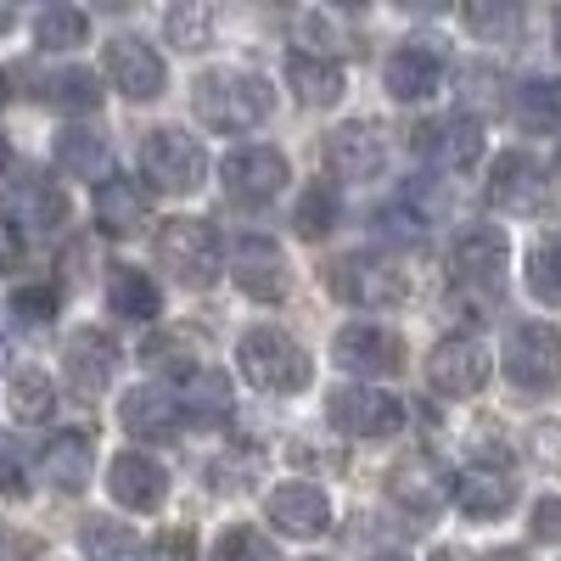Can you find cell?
Returning a JSON list of instances; mask_svg holds the SVG:
<instances>
[{
    "label": "cell",
    "mask_w": 561,
    "mask_h": 561,
    "mask_svg": "<svg viewBox=\"0 0 561 561\" xmlns=\"http://www.w3.org/2000/svg\"><path fill=\"white\" fill-rule=\"evenodd\" d=\"M494 561H528V550H494Z\"/></svg>",
    "instance_id": "cell-51"
},
{
    "label": "cell",
    "mask_w": 561,
    "mask_h": 561,
    "mask_svg": "<svg viewBox=\"0 0 561 561\" xmlns=\"http://www.w3.org/2000/svg\"><path fill=\"white\" fill-rule=\"evenodd\" d=\"M388 494H393V505L404 511V517H415V523H433L438 511L449 505V478H444V466H438V460H427V455H410V460H399V466H393Z\"/></svg>",
    "instance_id": "cell-14"
},
{
    "label": "cell",
    "mask_w": 561,
    "mask_h": 561,
    "mask_svg": "<svg viewBox=\"0 0 561 561\" xmlns=\"http://www.w3.org/2000/svg\"><path fill=\"white\" fill-rule=\"evenodd\" d=\"M325 415H332V427L348 433V438H393L404 427V399H393L382 388H365V382H348L325 399Z\"/></svg>",
    "instance_id": "cell-7"
},
{
    "label": "cell",
    "mask_w": 561,
    "mask_h": 561,
    "mask_svg": "<svg viewBox=\"0 0 561 561\" xmlns=\"http://www.w3.org/2000/svg\"><path fill=\"white\" fill-rule=\"evenodd\" d=\"M107 79H113L118 96H129V102H158L163 84H169L163 57L152 51L147 39H135V34L107 39Z\"/></svg>",
    "instance_id": "cell-11"
},
{
    "label": "cell",
    "mask_w": 561,
    "mask_h": 561,
    "mask_svg": "<svg viewBox=\"0 0 561 561\" xmlns=\"http://www.w3.org/2000/svg\"><path fill=\"white\" fill-rule=\"evenodd\" d=\"M534 455L550 466V472H561V421H539L534 427Z\"/></svg>",
    "instance_id": "cell-48"
},
{
    "label": "cell",
    "mask_w": 561,
    "mask_h": 561,
    "mask_svg": "<svg viewBox=\"0 0 561 561\" xmlns=\"http://www.w3.org/2000/svg\"><path fill=\"white\" fill-rule=\"evenodd\" d=\"M107 309L118 314V320H135V325H152L158 314H163V298H158V287H152V275L147 270H113V280H107Z\"/></svg>",
    "instance_id": "cell-30"
},
{
    "label": "cell",
    "mask_w": 561,
    "mask_h": 561,
    "mask_svg": "<svg viewBox=\"0 0 561 561\" xmlns=\"http://www.w3.org/2000/svg\"><path fill=\"white\" fill-rule=\"evenodd\" d=\"M208 478H214V489H248V483L259 478V455H230V449H225V460L214 466Z\"/></svg>",
    "instance_id": "cell-45"
},
{
    "label": "cell",
    "mask_w": 561,
    "mask_h": 561,
    "mask_svg": "<svg viewBox=\"0 0 561 561\" xmlns=\"http://www.w3.org/2000/svg\"><path fill=\"white\" fill-rule=\"evenodd\" d=\"M264 505H270V523L293 539H314L332 528V500H325L320 483H275Z\"/></svg>",
    "instance_id": "cell-16"
},
{
    "label": "cell",
    "mask_w": 561,
    "mask_h": 561,
    "mask_svg": "<svg viewBox=\"0 0 561 561\" xmlns=\"http://www.w3.org/2000/svg\"><path fill=\"white\" fill-rule=\"evenodd\" d=\"M438 79H444V57L433 51V45H421V39L399 45V51L382 62V84H388L393 102H427L438 90Z\"/></svg>",
    "instance_id": "cell-22"
},
{
    "label": "cell",
    "mask_w": 561,
    "mask_h": 561,
    "mask_svg": "<svg viewBox=\"0 0 561 561\" xmlns=\"http://www.w3.org/2000/svg\"><path fill=\"white\" fill-rule=\"evenodd\" d=\"M415 147L427 152L444 174H466V169L483 158V124H478L472 113H444V118H433V124H421Z\"/></svg>",
    "instance_id": "cell-13"
},
{
    "label": "cell",
    "mask_w": 561,
    "mask_h": 561,
    "mask_svg": "<svg viewBox=\"0 0 561 561\" xmlns=\"http://www.w3.org/2000/svg\"><path fill=\"white\" fill-rule=\"evenodd\" d=\"M556 51H561V12H556Z\"/></svg>",
    "instance_id": "cell-55"
},
{
    "label": "cell",
    "mask_w": 561,
    "mask_h": 561,
    "mask_svg": "<svg viewBox=\"0 0 561 561\" xmlns=\"http://www.w3.org/2000/svg\"><path fill=\"white\" fill-rule=\"evenodd\" d=\"M370 561H410L404 550H382V556H370Z\"/></svg>",
    "instance_id": "cell-53"
},
{
    "label": "cell",
    "mask_w": 561,
    "mask_h": 561,
    "mask_svg": "<svg viewBox=\"0 0 561 561\" xmlns=\"http://www.w3.org/2000/svg\"><path fill=\"white\" fill-rule=\"evenodd\" d=\"M118 421H124V433L129 438H147V444H163L180 433V404L169 388H129L124 404H118Z\"/></svg>",
    "instance_id": "cell-26"
},
{
    "label": "cell",
    "mask_w": 561,
    "mask_h": 561,
    "mask_svg": "<svg viewBox=\"0 0 561 561\" xmlns=\"http://www.w3.org/2000/svg\"><path fill=\"white\" fill-rule=\"evenodd\" d=\"M174 404H180V421H197V427H219L237 399H230L225 370L203 365V370H192L185 382H174Z\"/></svg>",
    "instance_id": "cell-27"
},
{
    "label": "cell",
    "mask_w": 561,
    "mask_h": 561,
    "mask_svg": "<svg viewBox=\"0 0 561 561\" xmlns=\"http://www.w3.org/2000/svg\"><path fill=\"white\" fill-rule=\"evenodd\" d=\"M528 293L539 304H561V242H534L528 248Z\"/></svg>",
    "instance_id": "cell-40"
},
{
    "label": "cell",
    "mask_w": 561,
    "mask_h": 561,
    "mask_svg": "<svg viewBox=\"0 0 561 561\" xmlns=\"http://www.w3.org/2000/svg\"><path fill=\"white\" fill-rule=\"evenodd\" d=\"M214 561H275V550H270V539L259 534V528H225L219 539H214Z\"/></svg>",
    "instance_id": "cell-42"
},
{
    "label": "cell",
    "mask_w": 561,
    "mask_h": 561,
    "mask_svg": "<svg viewBox=\"0 0 561 561\" xmlns=\"http://www.w3.org/2000/svg\"><path fill=\"white\" fill-rule=\"evenodd\" d=\"M90 460H96V438H90L84 427H68L39 449V478L57 494H79L90 483Z\"/></svg>",
    "instance_id": "cell-24"
},
{
    "label": "cell",
    "mask_w": 561,
    "mask_h": 561,
    "mask_svg": "<svg viewBox=\"0 0 561 561\" xmlns=\"http://www.w3.org/2000/svg\"><path fill=\"white\" fill-rule=\"evenodd\" d=\"M163 34H169L174 51H208V45H214V7L180 0V7L163 18Z\"/></svg>",
    "instance_id": "cell-38"
},
{
    "label": "cell",
    "mask_w": 561,
    "mask_h": 561,
    "mask_svg": "<svg viewBox=\"0 0 561 561\" xmlns=\"http://www.w3.org/2000/svg\"><path fill=\"white\" fill-rule=\"evenodd\" d=\"M505 230L494 225H472L455 237V280H466V287L478 293H500V275H505Z\"/></svg>",
    "instance_id": "cell-20"
},
{
    "label": "cell",
    "mask_w": 561,
    "mask_h": 561,
    "mask_svg": "<svg viewBox=\"0 0 561 561\" xmlns=\"http://www.w3.org/2000/svg\"><path fill=\"white\" fill-rule=\"evenodd\" d=\"M152 219V192L129 174H113L96 185V225L107 230V237H135L140 225Z\"/></svg>",
    "instance_id": "cell-25"
},
{
    "label": "cell",
    "mask_w": 561,
    "mask_h": 561,
    "mask_svg": "<svg viewBox=\"0 0 561 561\" xmlns=\"http://www.w3.org/2000/svg\"><path fill=\"white\" fill-rule=\"evenodd\" d=\"M107 489L124 511H135V517H152V511L163 505L169 494V478H163V466L152 455H140V449H124L113 466H107Z\"/></svg>",
    "instance_id": "cell-18"
},
{
    "label": "cell",
    "mask_w": 561,
    "mask_h": 561,
    "mask_svg": "<svg viewBox=\"0 0 561 561\" xmlns=\"http://www.w3.org/2000/svg\"><path fill=\"white\" fill-rule=\"evenodd\" d=\"M113 365H118V348H113V337H107V332H96V325H79V332L68 337V348H62L68 388H73L79 399H96V393H107V382H113Z\"/></svg>",
    "instance_id": "cell-17"
},
{
    "label": "cell",
    "mask_w": 561,
    "mask_h": 561,
    "mask_svg": "<svg viewBox=\"0 0 561 561\" xmlns=\"http://www.w3.org/2000/svg\"><path fill=\"white\" fill-rule=\"evenodd\" d=\"M7 410L18 421H28V427H39V421L57 415V388L45 370H18V377L7 382Z\"/></svg>",
    "instance_id": "cell-34"
},
{
    "label": "cell",
    "mask_w": 561,
    "mask_h": 561,
    "mask_svg": "<svg viewBox=\"0 0 561 561\" xmlns=\"http://www.w3.org/2000/svg\"><path fill=\"white\" fill-rule=\"evenodd\" d=\"M90 34V18L79 7H45L34 18V39H39V51H73V45H84Z\"/></svg>",
    "instance_id": "cell-39"
},
{
    "label": "cell",
    "mask_w": 561,
    "mask_h": 561,
    "mask_svg": "<svg viewBox=\"0 0 561 561\" xmlns=\"http://www.w3.org/2000/svg\"><path fill=\"white\" fill-rule=\"evenodd\" d=\"M225 197H237L242 208H264L280 197V185H287V158H280L275 147H242V152H230L225 169Z\"/></svg>",
    "instance_id": "cell-10"
},
{
    "label": "cell",
    "mask_w": 561,
    "mask_h": 561,
    "mask_svg": "<svg viewBox=\"0 0 561 561\" xmlns=\"http://www.w3.org/2000/svg\"><path fill=\"white\" fill-rule=\"evenodd\" d=\"M332 287L354 309H393V304L410 298V275L393 259H382V253H348L332 270Z\"/></svg>",
    "instance_id": "cell-6"
},
{
    "label": "cell",
    "mask_w": 561,
    "mask_h": 561,
    "mask_svg": "<svg viewBox=\"0 0 561 561\" xmlns=\"http://www.w3.org/2000/svg\"><path fill=\"white\" fill-rule=\"evenodd\" d=\"M377 230H382V237H388V242H410V248H415V242H421V237H427V230H433V225H427V219H421L415 208H404V203H388V208L377 214Z\"/></svg>",
    "instance_id": "cell-43"
},
{
    "label": "cell",
    "mask_w": 561,
    "mask_h": 561,
    "mask_svg": "<svg viewBox=\"0 0 561 561\" xmlns=\"http://www.w3.org/2000/svg\"><path fill=\"white\" fill-rule=\"evenodd\" d=\"M489 370H494V359L478 337H444L427 359V382L449 399H472L489 382Z\"/></svg>",
    "instance_id": "cell-12"
},
{
    "label": "cell",
    "mask_w": 561,
    "mask_h": 561,
    "mask_svg": "<svg viewBox=\"0 0 561 561\" xmlns=\"http://www.w3.org/2000/svg\"><path fill=\"white\" fill-rule=\"evenodd\" d=\"M192 107L208 129H225V135L259 129L270 118V84L248 68H208L192 84Z\"/></svg>",
    "instance_id": "cell-1"
},
{
    "label": "cell",
    "mask_w": 561,
    "mask_h": 561,
    "mask_svg": "<svg viewBox=\"0 0 561 561\" xmlns=\"http://www.w3.org/2000/svg\"><path fill=\"white\" fill-rule=\"evenodd\" d=\"M79 550H84V561H140L135 534L124 523H113V517H90L79 528Z\"/></svg>",
    "instance_id": "cell-36"
},
{
    "label": "cell",
    "mask_w": 561,
    "mask_h": 561,
    "mask_svg": "<svg viewBox=\"0 0 561 561\" xmlns=\"http://www.w3.org/2000/svg\"><path fill=\"white\" fill-rule=\"evenodd\" d=\"M230 275H237V287L253 304H280L287 287H293L287 253H280V242H270L264 230H248V237L230 242Z\"/></svg>",
    "instance_id": "cell-8"
},
{
    "label": "cell",
    "mask_w": 561,
    "mask_h": 561,
    "mask_svg": "<svg viewBox=\"0 0 561 561\" xmlns=\"http://www.w3.org/2000/svg\"><path fill=\"white\" fill-rule=\"evenodd\" d=\"M45 102L57 113H96L102 107V79L90 68H62V73L45 79Z\"/></svg>",
    "instance_id": "cell-35"
},
{
    "label": "cell",
    "mask_w": 561,
    "mask_h": 561,
    "mask_svg": "<svg viewBox=\"0 0 561 561\" xmlns=\"http://www.w3.org/2000/svg\"><path fill=\"white\" fill-rule=\"evenodd\" d=\"M0 359H7V337H0Z\"/></svg>",
    "instance_id": "cell-57"
},
{
    "label": "cell",
    "mask_w": 561,
    "mask_h": 561,
    "mask_svg": "<svg viewBox=\"0 0 561 561\" xmlns=\"http://www.w3.org/2000/svg\"><path fill=\"white\" fill-rule=\"evenodd\" d=\"M0 102H7V73H0Z\"/></svg>",
    "instance_id": "cell-56"
},
{
    "label": "cell",
    "mask_w": 561,
    "mask_h": 561,
    "mask_svg": "<svg viewBox=\"0 0 561 561\" xmlns=\"http://www.w3.org/2000/svg\"><path fill=\"white\" fill-rule=\"evenodd\" d=\"M140 561H197V534L192 528H169L147 545V556Z\"/></svg>",
    "instance_id": "cell-44"
},
{
    "label": "cell",
    "mask_w": 561,
    "mask_h": 561,
    "mask_svg": "<svg viewBox=\"0 0 561 561\" xmlns=\"http://www.w3.org/2000/svg\"><path fill=\"white\" fill-rule=\"evenodd\" d=\"M433 561H472L466 550H433Z\"/></svg>",
    "instance_id": "cell-50"
},
{
    "label": "cell",
    "mask_w": 561,
    "mask_h": 561,
    "mask_svg": "<svg viewBox=\"0 0 561 561\" xmlns=\"http://www.w3.org/2000/svg\"><path fill=\"white\" fill-rule=\"evenodd\" d=\"M7 163H12V147H7V140H0V174H7Z\"/></svg>",
    "instance_id": "cell-54"
},
{
    "label": "cell",
    "mask_w": 561,
    "mask_h": 561,
    "mask_svg": "<svg viewBox=\"0 0 561 561\" xmlns=\"http://www.w3.org/2000/svg\"><path fill=\"white\" fill-rule=\"evenodd\" d=\"M511 118L534 135L561 129V79H523L511 90Z\"/></svg>",
    "instance_id": "cell-31"
},
{
    "label": "cell",
    "mask_w": 561,
    "mask_h": 561,
    "mask_svg": "<svg viewBox=\"0 0 561 561\" xmlns=\"http://www.w3.org/2000/svg\"><path fill=\"white\" fill-rule=\"evenodd\" d=\"M528 528H534V539H539V545H561V494H545V500L534 505Z\"/></svg>",
    "instance_id": "cell-46"
},
{
    "label": "cell",
    "mask_w": 561,
    "mask_h": 561,
    "mask_svg": "<svg viewBox=\"0 0 561 561\" xmlns=\"http://www.w3.org/2000/svg\"><path fill=\"white\" fill-rule=\"evenodd\" d=\"M140 174H147V185H158V192L192 197L208 180V152H203V140L185 135V129H152L147 147H140Z\"/></svg>",
    "instance_id": "cell-4"
},
{
    "label": "cell",
    "mask_w": 561,
    "mask_h": 561,
    "mask_svg": "<svg viewBox=\"0 0 561 561\" xmlns=\"http://www.w3.org/2000/svg\"><path fill=\"white\" fill-rule=\"evenodd\" d=\"M12 23H18V12H12V7H0V34H7Z\"/></svg>",
    "instance_id": "cell-52"
},
{
    "label": "cell",
    "mask_w": 561,
    "mask_h": 561,
    "mask_svg": "<svg viewBox=\"0 0 561 561\" xmlns=\"http://www.w3.org/2000/svg\"><path fill=\"white\" fill-rule=\"evenodd\" d=\"M337 219H343V192H337V185H332V180H314V185H304L298 214H293L298 237L320 242V237H332V230H337Z\"/></svg>",
    "instance_id": "cell-33"
},
{
    "label": "cell",
    "mask_w": 561,
    "mask_h": 561,
    "mask_svg": "<svg viewBox=\"0 0 561 561\" xmlns=\"http://www.w3.org/2000/svg\"><path fill=\"white\" fill-rule=\"evenodd\" d=\"M556 174H561V158H556Z\"/></svg>",
    "instance_id": "cell-58"
},
{
    "label": "cell",
    "mask_w": 561,
    "mask_h": 561,
    "mask_svg": "<svg viewBox=\"0 0 561 561\" xmlns=\"http://www.w3.org/2000/svg\"><path fill=\"white\" fill-rule=\"evenodd\" d=\"M57 169H68L73 180H113V152H107V135L84 129V124H68L57 135Z\"/></svg>",
    "instance_id": "cell-28"
},
{
    "label": "cell",
    "mask_w": 561,
    "mask_h": 561,
    "mask_svg": "<svg viewBox=\"0 0 561 561\" xmlns=\"http://www.w3.org/2000/svg\"><path fill=\"white\" fill-rule=\"evenodd\" d=\"M18 259H23V237H18V225L0 214V275L18 270Z\"/></svg>",
    "instance_id": "cell-49"
},
{
    "label": "cell",
    "mask_w": 561,
    "mask_h": 561,
    "mask_svg": "<svg viewBox=\"0 0 561 561\" xmlns=\"http://www.w3.org/2000/svg\"><path fill=\"white\" fill-rule=\"evenodd\" d=\"M140 359H147L152 370H163V377L185 382L192 370H203V337L197 332H152L147 348H140Z\"/></svg>",
    "instance_id": "cell-32"
},
{
    "label": "cell",
    "mask_w": 561,
    "mask_h": 561,
    "mask_svg": "<svg viewBox=\"0 0 561 561\" xmlns=\"http://www.w3.org/2000/svg\"><path fill=\"white\" fill-rule=\"evenodd\" d=\"M325 163L337 180H382L388 169V140L377 135V124H343L325 135Z\"/></svg>",
    "instance_id": "cell-15"
},
{
    "label": "cell",
    "mask_w": 561,
    "mask_h": 561,
    "mask_svg": "<svg viewBox=\"0 0 561 561\" xmlns=\"http://www.w3.org/2000/svg\"><path fill=\"white\" fill-rule=\"evenodd\" d=\"M23 489H28V472H23L18 444H0V494H7V500H23Z\"/></svg>",
    "instance_id": "cell-47"
},
{
    "label": "cell",
    "mask_w": 561,
    "mask_h": 561,
    "mask_svg": "<svg viewBox=\"0 0 561 561\" xmlns=\"http://www.w3.org/2000/svg\"><path fill=\"white\" fill-rule=\"evenodd\" d=\"M449 494H455V505L472 523H494V517H505V511H511V500H517V478H511V466L478 460V466H466V472L455 478Z\"/></svg>",
    "instance_id": "cell-19"
},
{
    "label": "cell",
    "mask_w": 561,
    "mask_h": 561,
    "mask_svg": "<svg viewBox=\"0 0 561 561\" xmlns=\"http://www.w3.org/2000/svg\"><path fill=\"white\" fill-rule=\"evenodd\" d=\"M332 359L354 377H393V370H404V343L377 320H348L332 337Z\"/></svg>",
    "instance_id": "cell-9"
},
{
    "label": "cell",
    "mask_w": 561,
    "mask_h": 561,
    "mask_svg": "<svg viewBox=\"0 0 561 561\" xmlns=\"http://www.w3.org/2000/svg\"><path fill=\"white\" fill-rule=\"evenodd\" d=\"M505 377L517 382L523 393H550L561 382V332L545 320H528L505 337Z\"/></svg>",
    "instance_id": "cell-5"
},
{
    "label": "cell",
    "mask_w": 561,
    "mask_h": 561,
    "mask_svg": "<svg viewBox=\"0 0 561 561\" xmlns=\"http://www.w3.org/2000/svg\"><path fill=\"white\" fill-rule=\"evenodd\" d=\"M489 203L500 214H539L545 203V174L528 152H500L489 169Z\"/></svg>",
    "instance_id": "cell-21"
},
{
    "label": "cell",
    "mask_w": 561,
    "mask_h": 561,
    "mask_svg": "<svg viewBox=\"0 0 561 561\" xmlns=\"http://www.w3.org/2000/svg\"><path fill=\"white\" fill-rule=\"evenodd\" d=\"M287 84L298 90L304 107H337V102H343V68H337V57L293 51V57H287Z\"/></svg>",
    "instance_id": "cell-29"
},
{
    "label": "cell",
    "mask_w": 561,
    "mask_h": 561,
    "mask_svg": "<svg viewBox=\"0 0 561 561\" xmlns=\"http://www.w3.org/2000/svg\"><path fill=\"white\" fill-rule=\"evenodd\" d=\"M237 365L259 393H298L314 377V359L304 354V343L293 332H280V325H253L237 343Z\"/></svg>",
    "instance_id": "cell-2"
},
{
    "label": "cell",
    "mask_w": 561,
    "mask_h": 561,
    "mask_svg": "<svg viewBox=\"0 0 561 561\" xmlns=\"http://www.w3.org/2000/svg\"><path fill=\"white\" fill-rule=\"evenodd\" d=\"M12 314H18V325H28V332L51 325V320H57V287H45V280H34V287H18V293H12Z\"/></svg>",
    "instance_id": "cell-41"
},
{
    "label": "cell",
    "mask_w": 561,
    "mask_h": 561,
    "mask_svg": "<svg viewBox=\"0 0 561 561\" xmlns=\"http://www.w3.org/2000/svg\"><path fill=\"white\" fill-rule=\"evenodd\" d=\"M460 18L483 45H511L523 34V7H511V0H472Z\"/></svg>",
    "instance_id": "cell-37"
},
{
    "label": "cell",
    "mask_w": 561,
    "mask_h": 561,
    "mask_svg": "<svg viewBox=\"0 0 561 561\" xmlns=\"http://www.w3.org/2000/svg\"><path fill=\"white\" fill-rule=\"evenodd\" d=\"M62 219H68V192L51 174H23L12 185V225H18V237H23V230L51 237V230H62Z\"/></svg>",
    "instance_id": "cell-23"
},
{
    "label": "cell",
    "mask_w": 561,
    "mask_h": 561,
    "mask_svg": "<svg viewBox=\"0 0 561 561\" xmlns=\"http://www.w3.org/2000/svg\"><path fill=\"white\" fill-rule=\"evenodd\" d=\"M152 253L158 264L180 280V287H214L219 280V264H225V248H219V230L208 219H163L158 237H152Z\"/></svg>",
    "instance_id": "cell-3"
}]
</instances>
